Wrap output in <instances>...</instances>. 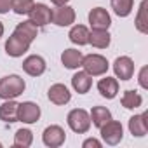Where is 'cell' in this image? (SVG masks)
<instances>
[{"instance_id": "1", "label": "cell", "mask_w": 148, "mask_h": 148, "mask_svg": "<svg viewBox=\"0 0 148 148\" xmlns=\"http://www.w3.org/2000/svg\"><path fill=\"white\" fill-rule=\"evenodd\" d=\"M25 80L19 75H7L0 79V98L2 99H14L25 92Z\"/></svg>"}, {"instance_id": "2", "label": "cell", "mask_w": 148, "mask_h": 148, "mask_svg": "<svg viewBox=\"0 0 148 148\" xmlns=\"http://www.w3.org/2000/svg\"><path fill=\"white\" fill-rule=\"evenodd\" d=\"M82 66H84V71L89 73L91 77H99L108 71L110 64H108L106 58L101 54H87L82 59Z\"/></svg>"}, {"instance_id": "3", "label": "cell", "mask_w": 148, "mask_h": 148, "mask_svg": "<svg viewBox=\"0 0 148 148\" xmlns=\"http://www.w3.org/2000/svg\"><path fill=\"white\" fill-rule=\"evenodd\" d=\"M68 125L73 132H77V134H84L89 131L91 127V117L89 113L84 110V108H75V110H71L68 113Z\"/></svg>"}, {"instance_id": "4", "label": "cell", "mask_w": 148, "mask_h": 148, "mask_svg": "<svg viewBox=\"0 0 148 148\" xmlns=\"http://www.w3.org/2000/svg\"><path fill=\"white\" fill-rule=\"evenodd\" d=\"M99 131H101L103 141L106 145H112V146L113 145H119L122 141V138H124V127L117 120H108L106 124H103L99 127Z\"/></svg>"}, {"instance_id": "5", "label": "cell", "mask_w": 148, "mask_h": 148, "mask_svg": "<svg viewBox=\"0 0 148 148\" xmlns=\"http://www.w3.org/2000/svg\"><path fill=\"white\" fill-rule=\"evenodd\" d=\"M30 45H32L30 40H26L25 37H21L18 33H12L5 42V52L12 58H21L30 49Z\"/></svg>"}, {"instance_id": "6", "label": "cell", "mask_w": 148, "mask_h": 148, "mask_svg": "<svg viewBox=\"0 0 148 148\" xmlns=\"http://www.w3.org/2000/svg\"><path fill=\"white\" fill-rule=\"evenodd\" d=\"M38 119H40V106L37 103H32V101L19 103V108H18V122L35 124Z\"/></svg>"}, {"instance_id": "7", "label": "cell", "mask_w": 148, "mask_h": 148, "mask_svg": "<svg viewBox=\"0 0 148 148\" xmlns=\"http://www.w3.org/2000/svg\"><path fill=\"white\" fill-rule=\"evenodd\" d=\"M113 71L115 77L120 80H131L134 75V61L129 56H120L113 63Z\"/></svg>"}, {"instance_id": "8", "label": "cell", "mask_w": 148, "mask_h": 148, "mask_svg": "<svg viewBox=\"0 0 148 148\" xmlns=\"http://www.w3.org/2000/svg\"><path fill=\"white\" fill-rule=\"evenodd\" d=\"M28 16H30V21L37 26H45L52 21V11L45 4H33Z\"/></svg>"}, {"instance_id": "9", "label": "cell", "mask_w": 148, "mask_h": 148, "mask_svg": "<svg viewBox=\"0 0 148 148\" xmlns=\"http://www.w3.org/2000/svg\"><path fill=\"white\" fill-rule=\"evenodd\" d=\"M64 139H66V134H64L63 127H59V125H49V127H45V131L42 134L44 145L45 146H51V148L61 146L64 143Z\"/></svg>"}, {"instance_id": "10", "label": "cell", "mask_w": 148, "mask_h": 148, "mask_svg": "<svg viewBox=\"0 0 148 148\" xmlns=\"http://www.w3.org/2000/svg\"><path fill=\"white\" fill-rule=\"evenodd\" d=\"M89 25L92 30H108L112 25V18L103 7H94L89 12Z\"/></svg>"}, {"instance_id": "11", "label": "cell", "mask_w": 148, "mask_h": 148, "mask_svg": "<svg viewBox=\"0 0 148 148\" xmlns=\"http://www.w3.org/2000/svg\"><path fill=\"white\" fill-rule=\"evenodd\" d=\"M45 68H47L45 59L42 56H37V54H32V56H28L23 61V70L28 73L30 77H40L45 71Z\"/></svg>"}, {"instance_id": "12", "label": "cell", "mask_w": 148, "mask_h": 148, "mask_svg": "<svg viewBox=\"0 0 148 148\" xmlns=\"http://www.w3.org/2000/svg\"><path fill=\"white\" fill-rule=\"evenodd\" d=\"M52 23L58 26H70L75 23V11L70 5H58L52 11Z\"/></svg>"}, {"instance_id": "13", "label": "cell", "mask_w": 148, "mask_h": 148, "mask_svg": "<svg viewBox=\"0 0 148 148\" xmlns=\"http://www.w3.org/2000/svg\"><path fill=\"white\" fill-rule=\"evenodd\" d=\"M47 98H49L51 103H54L58 106H63L71 99V94H70V91H68V87L64 84H54V86L49 87Z\"/></svg>"}, {"instance_id": "14", "label": "cell", "mask_w": 148, "mask_h": 148, "mask_svg": "<svg viewBox=\"0 0 148 148\" xmlns=\"http://www.w3.org/2000/svg\"><path fill=\"white\" fill-rule=\"evenodd\" d=\"M82 59H84V54L77 49H66L63 51L61 54V63L68 68V70H77L82 66Z\"/></svg>"}, {"instance_id": "15", "label": "cell", "mask_w": 148, "mask_h": 148, "mask_svg": "<svg viewBox=\"0 0 148 148\" xmlns=\"http://www.w3.org/2000/svg\"><path fill=\"white\" fill-rule=\"evenodd\" d=\"M98 91L103 98L106 99H113L119 92V80L113 77H105L98 82Z\"/></svg>"}, {"instance_id": "16", "label": "cell", "mask_w": 148, "mask_h": 148, "mask_svg": "<svg viewBox=\"0 0 148 148\" xmlns=\"http://www.w3.org/2000/svg\"><path fill=\"white\" fill-rule=\"evenodd\" d=\"M18 108H19V103H16L14 99H5V103L0 105V120H4L7 124L18 122Z\"/></svg>"}, {"instance_id": "17", "label": "cell", "mask_w": 148, "mask_h": 148, "mask_svg": "<svg viewBox=\"0 0 148 148\" xmlns=\"http://www.w3.org/2000/svg\"><path fill=\"white\" fill-rule=\"evenodd\" d=\"M71 86L79 94H86V92H89V89L92 86V77L86 71H77L71 77Z\"/></svg>"}, {"instance_id": "18", "label": "cell", "mask_w": 148, "mask_h": 148, "mask_svg": "<svg viewBox=\"0 0 148 148\" xmlns=\"http://www.w3.org/2000/svg\"><path fill=\"white\" fill-rule=\"evenodd\" d=\"M129 131L136 138H143L148 132V124H146V113H139L129 119Z\"/></svg>"}, {"instance_id": "19", "label": "cell", "mask_w": 148, "mask_h": 148, "mask_svg": "<svg viewBox=\"0 0 148 148\" xmlns=\"http://www.w3.org/2000/svg\"><path fill=\"white\" fill-rule=\"evenodd\" d=\"M112 42V35L108 30H92L89 32V44L96 49H106Z\"/></svg>"}, {"instance_id": "20", "label": "cell", "mask_w": 148, "mask_h": 148, "mask_svg": "<svg viewBox=\"0 0 148 148\" xmlns=\"http://www.w3.org/2000/svg\"><path fill=\"white\" fill-rule=\"evenodd\" d=\"M68 37H70V42L77 44V45H86V44H89V30H87V26H84V25H75V26L70 30Z\"/></svg>"}, {"instance_id": "21", "label": "cell", "mask_w": 148, "mask_h": 148, "mask_svg": "<svg viewBox=\"0 0 148 148\" xmlns=\"http://www.w3.org/2000/svg\"><path fill=\"white\" fill-rule=\"evenodd\" d=\"M14 33H18V35H21V37H25V38H26V40H30V42H33V40L37 38V35H38V26H37V25H33V23L28 19V21L19 23V25L16 26Z\"/></svg>"}, {"instance_id": "22", "label": "cell", "mask_w": 148, "mask_h": 148, "mask_svg": "<svg viewBox=\"0 0 148 148\" xmlns=\"http://www.w3.org/2000/svg\"><path fill=\"white\" fill-rule=\"evenodd\" d=\"M89 117H91V122H92L98 129H99L103 124H106L108 120H112V113H110V110L105 108V106H94V108L91 110Z\"/></svg>"}, {"instance_id": "23", "label": "cell", "mask_w": 148, "mask_h": 148, "mask_svg": "<svg viewBox=\"0 0 148 148\" xmlns=\"http://www.w3.org/2000/svg\"><path fill=\"white\" fill-rule=\"evenodd\" d=\"M134 0H112V9L119 18H127L132 12Z\"/></svg>"}, {"instance_id": "24", "label": "cell", "mask_w": 148, "mask_h": 148, "mask_svg": "<svg viewBox=\"0 0 148 148\" xmlns=\"http://www.w3.org/2000/svg\"><path fill=\"white\" fill-rule=\"evenodd\" d=\"M141 103H143V98H141V94H138L136 91H125L124 96H122V106L127 108V110L139 108Z\"/></svg>"}, {"instance_id": "25", "label": "cell", "mask_w": 148, "mask_h": 148, "mask_svg": "<svg viewBox=\"0 0 148 148\" xmlns=\"http://www.w3.org/2000/svg\"><path fill=\"white\" fill-rule=\"evenodd\" d=\"M33 143V132L30 129H19L14 134V146L16 148H28Z\"/></svg>"}, {"instance_id": "26", "label": "cell", "mask_w": 148, "mask_h": 148, "mask_svg": "<svg viewBox=\"0 0 148 148\" xmlns=\"http://www.w3.org/2000/svg\"><path fill=\"white\" fill-rule=\"evenodd\" d=\"M146 4L148 0H143L141 5H139V11H138V16H136V28L138 32L141 33H148V16H146Z\"/></svg>"}, {"instance_id": "27", "label": "cell", "mask_w": 148, "mask_h": 148, "mask_svg": "<svg viewBox=\"0 0 148 148\" xmlns=\"http://www.w3.org/2000/svg\"><path fill=\"white\" fill-rule=\"evenodd\" d=\"M33 4H35L33 0H11V9H12L16 14L23 16V14H28V12L32 11Z\"/></svg>"}, {"instance_id": "28", "label": "cell", "mask_w": 148, "mask_h": 148, "mask_svg": "<svg viewBox=\"0 0 148 148\" xmlns=\"http://www.w3.org/2000/svg\"><path fill=\"white\" fill-rule=\"evenodd\" d=\"M84 148H101V141H98L96 138H89L82 143Z\"/></svg>"}, {"instance_id": "29", "label": "cell", "mask_w": 148, "mask_h": 148, "mask_svg": "<svg viewBox=\"0 0 148 148\" xmlns=\"http://www.w3.org/2000/svg\"><path fill=\"white\" fill-rule=\"evenodd\" d=\"M146 71H148V68H146V66H143V68H141V71H139V86H141L143 89H148V82H146Z\"/></svg>"}, {"instance_id": "30", "label": "cell", "mask_w": 148, "mask_h": 148, "mask_svg": "<svg viewBox=\"0 0 148 148\" xmlns=\"http://www.w3.org/2000/svg\"><path fill=\"white\" fill-rule=\"evenodd\" d=\"M11 11V0H0V14H7Z\"/></svg>"}, {"instance_id": "31", "label": "cell", "mask_w": 148, "mask_h": 148, "mask_svg": "<svg viewBox=\"0 0 148 148\" xmlns=\"http://www.w3.org/2000/svg\"><path fill=\"white\" fill-rule=\"evenodd\" d=\"M51 2H52L56 7H58V5H66V4L70 2V0H51Z\"/></svg>"}, {"instance_id": "32", "label": "cell", "mask_w": 148, "mask_h": 148, "mask_svg": "<svg viewBox=\"0 0 148 148\" xmlns=\"http://www.w3.org/2000/svg\"><path fill=\"white\" fill-rule=\"evenodd\" d=\"M2 35H4V25H2V21H0V38H2Z\"/></svg>"}, {"instance_id": "33", "label": "cell", "mask_w": 148, "mask_h": 148, "mask_svg": "<svg viewBox=\"0 0 148 148\" xmlns=\"http://www.w3.org/2000/svg\"><path fill=\"white\" fill-rule=\"evenodd\" d=\"M0 146H2V143H0Z\"/></svg>"}]
</instances>
